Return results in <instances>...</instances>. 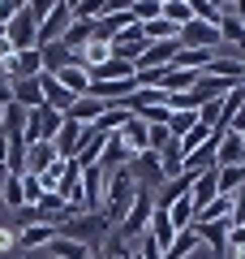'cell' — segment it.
Returning a JSON list of instances; mask_svg holds the SVG:
<instances>
[{
  "mask_svg": "<svg viewBox=\"0 0 245 259\" xmlns=\"http://www.w3.org/2000/svg\"><path fill=\"white\" fill-rule=\"evenodd\" d=\"M194 125H198V112H172V121H168V134H172V139H185Z\"/></svg>",
  "mask_w": 245,
  "mask_h": 259,
  "instance_id": "obj_37",
  "label": "cell"
},
{
  "mask_svg": "<svg viewBox=\"0 0 245 259\" xmlns=\"http://www.w3.org/2000/svg\"><path fill=\"white\" fill-rule=\"evenodd\" d=\"M163 22H172L176 30H181L185 22H194V13H190V0H163Z\"/></svg>",
  "mask_w": 245,
  "mask_h": 259,
  "instance_id": "obj_34",
  "label": "cell"
},
{
  "mask_svg": "<svg viewBox=\"0 0 245 259\" xmlns=\"http://www.w3.org/2000/svg\"><path fill=\"white\" fill-rule=\"evenodd\" d=\"M245 160V147H241V134H232V130H224L219 134V151H215V168H232Z\"/></svg>",
  "mask_w": 245,
  "mask_h": 259,
  "instance_id": "obj_14",
  "label": "cell"
},
{
  "mask_svg": "<svg viewBox=\"0 0 245 259\" xmlns=\"http://www.w3.org/2000/svg\"><path fill=\"white\" fill-rule=\"evenodd\" d=\"M0 125H5V108H0Z\"/></svg>",
  "mask_w": 245,
  "mask_h": 259,
  "instance_id": "obj_47",
  "label": "cell"
},
{
  "mask_svg": "<svg viewBox=\"0 0 245 259\" xmlns=\"http://www.w3.org/2000/svg\"><path fill=\"white\" fill-rule=\"evenodd\" d=\"M56 82H60L69 95H78V100H82V95H91V78H86L82 65H65L60 74H56Z\"/></svg>",
  "mask_w": 245,
  "mask_h": 259,
  "instance_id": "obj_19",
  "label": "cell"
},
{
  "mask_svg": "<svg viewBox=\"0 0 245 259\" xmlns=\"http://www.w3.org/2000/svg\"><path fill=\"white\" fill-rule=\"evenodd\" d=\"M194 250H198V233L194 229H185V233H176L168 246H163V259H190Z\"/></svg>",
  "mask_w": 245,
  "mask_h": 259,
  "instance_id": "obj_27",
  "label": "cell"
},
{
  "mask_svg": "<svg viewBox=\"0 0 245 259\" xmlns=\"http://www.w3.org/2000/svg\"><path fill=\"white\" fill-rule=\"evenodd\" d=\"M47 255H52V259H95L99 250H95V246H86V242L56 238V242H47Z\"/></svg>",
  "mask_w": 245,
  "mask_h": 259,
  "instance_id": "obj_18",
  "label": "cell"
},
{
  "mask_svg": "<svg viewBox=\"0 0 245 259\" xmlns=\"http://www.w3.org/2000/svg\"><path fill=\"white\" fill-rule=\"evenodd\" d=\"M151 212H155V190H151V186H138V190H134V203H129V212H125V221H120L112 233L125 238L129 246H134V242L146 233V225H151Z\"/></svg>",
  "mask_w": 245,
  "mask_h": 259,
  "instance_id": "obj_3",
  "label": "cell"
},
{
  "mask_svg": "<svg viewBox=\"0 0 245 259\" xmlns=\"http://www.w3.org/2000/svg\"><path fill=\"white\" fill-rule=\"evenodd\" d=\"M5 104H13V91H9V78H0V108Z\"/></svg>",
  "mask_w": 245,
  "mask_h": 259,
  "instance_id": "obj_45",
  "label": "cell"
},
{
  "mask_svg": "<svg viewBox=\"0 0 245 259\" xmlns=\"http://www.w3.org/2000/svg\"><path fill=\"white\" fill-rule=\"evenodd\" d=\"M146 238H151L159 250H163L168 242L176 238V229H172V221H168V212H163V207H155V212H151V225H146Z\"/></svg>",
  "mask_w": 245,
  "mask_h": 259,
  "instance_id": "obj_21",
  "label": "cell"
},
{
  "mask_svg": "<svg viewBox=\"0 0 245 259\" xmlns=\"http://www.w3.org/2000/svg\"><path fill=\"white\" fill-rule=\"evenodd\" d=\"M26 9H30V18H35V22H43L47 13L56 9V0H35V5H26Z\"/></svg>",
  "mask_w": 245,
  "mask_h": 259,
  "instance_id": "obj_41",
  "label": "cell"
},
{
  "mask_svg": "<svg viewBox=\"0 0 245 259\" xmlns=\"http://www.w3.org/2000/svg\"><path fill=\"white\" fill-rule=\"evenodd\" d=\"M168 221H172V229H176V233L194 229V203H190V194H185V199H176V203L168 207Z\"/></svg>",
  "mask_w": 245,
  "mask_h": 259,
  "instance_id": "obj_28",
  "label": "cell"
},
{
  "mask_svg": "<svg viewBox=\"0 0 245 259\" xmlns=\"http://www.w3.org/2000/svg\"><path fill=\"white\" fill-rule=\"evenodd\" d=\"M219 255H228V259H245V246H224Z\"/></svg>",
  "mask_w": 245,
  "mask_h": 259,
  "instance_id": "obj_46",
  "label": "cell"
},
{
  "mask_svg": "<svg viewBox=\"0 0 245 259\" xmlns=\"http://www.w3.org/2000/svg\"><path fill=\"white\" fill-rule=\"evenodd\" d=\"M103 143H108V134H99L95 125H86V134H82V147H78V156H73V164H78V168H95V164H99V156H103Z\"/></svg>",
  "mask_w": 245,
  "mask_h": 259,
  "instance_id": "obj_8",
  "label": "cell"
},
{
  "mask_svg": "<svg viewBox=\"0 0 245 259\" xmlns=\"http://www.w3.org/2000/svg\"><path fill=\"white\" fill-rule=\"evenodd\" d=\"M56 160H60V156H56L52 143H35V147H26V173H35V177H39L47 164H56Z\"/></svg>",
  "mask_w": 245,
  "mask_h": 259,
  "instance_id": "obj_23",
  "label": "cell"
},
{
  "mask_svg": "<svg viewBox=\"0 0 245 259\" xmlns=\"http://www.w3.org/2000/svg\"><path fill=\"white\" fill-rule=\"evenodd\" d=\"M129 160H134V151L120 143V134H108L103 156H99V168H103V173H116V168H129Z\"/></svg>",
  "mask_w": 245,
  "mask_h": 259,
  "instance_id": "obj_13",
  "label": "cell"
},
{
  "mask_svg": "<svg viewBox=\"0 0 245 259\" xmlns=\"http://www.w3.org/2000/svg\"><path fill=\"white\" fill-rule=\"evenodd\" d=\"M134 26V13L129 9H120V13H103L99 22H95V39H103V44H116L125 30Z\"/></svg>",
  "mask_w": 245,
  "mask_h": 259,
  "instance_id": "obj_9",
  "label": "cell"
},
{
  "mask_svg": "<svg viewBox=\"0 0 245 259\" xmlns=\"http://www.w3.org/2000/svg\"><path fill=\"white\" fill-rule=\"evenodd\" d=\"M219 39H228V44H236L245 52V22H236L232 9H224V18H219Z\"/></svg>",
  "mask_w": 245,
  "mask_h": 259,
  "instance_id": "obj_30",
  "label": "cell"
},
{
  "mask_svg": "<svg viewBox=\"0 0 245 259\" xmlns=\"http://www.w3.org/2000/svg\"><path fill=\"white\" fill-rule=\"evenodd\" d=\"M18 250V233L13 229H0V255H13Z\"/></svg>",
  "mask_w": 245,
  "mask_h": 259,
  "instance_id": "obj_42",
  "label": "cell"
},
{
  "mask_svg": "<svg viewBox=\"0 0 245 259\" xmlns=\"http://www.w3.org/2000/svg\"><path fill=\"white\" fill-rule=\"evenodd\" d=\"M9 173V139H5V134H0V177Z\"/></svg>",
  "mask_w": 245,
  "mask_h": 259,
  "instance_id": "obj_44",
  "label": "cell"
},
{
  "mask_svg": "<svg viewBox=\"0 0 245 259\" xmlns=\"http://www.w3.org/2000/svg\"><path fill=\"white\" fill-rule=\"evenodd\" d=\"M108 112V104H99L95 95H82V100H73V108L65 112L69 121H78V125H95V121Z\"/></svg>",
  "mask_w": 245,
  "mask_h": 259,
  "instance_id": "obj_15",
  "label": "cell"
},
{
  "mask_svg": "<svg viewBox=\"0 0 245 259\" xmlns=\"http://www.w3.org/2000/svg\"><path fill=\"white\" fill-rule=\"evenodd\" d=\"M35 212H39V221H43V225H56V229H60L69 216H78V212H73V207L60 199V194H43V199L35 203Z\"/></svg>",
  "mask_w": 245,
  "mask_h": 259,
  "instance_id": "obj_11",
  "label": "cell"
},
{
  "mask_svg": "<svg viewBox=\"0 0 245 259\" xmlns=\"http://www.w3.org/2000/svg\"><path fill=\"white\" fill-rule=\"evenodd\" d=\"M211 134H215V130H207V125H194L190 134H185V139H176V143H181V156H190V151H198L202 143L211 139Z\"/></svg>",
  "mask_w": 245,
  "mask_h": 259,
  "instance_id": "obj_38",
  "label": "cell"
},
{
  "mask_svg": "<svg viewBox=\"0 0 245 259\" xmlns=\"http://www.w3.org/2000/svg\"><path fill=\"white\" fill-rule=\"evenodd\" d=\"M9 91H13V104H22L26 112L43 108V87H39V78H18V82H9Z\"/></svg>",
  "mask_w": 245,
  "mask_h": 259,
  "instance_id": "obj_12",
  "label": "cell"
},
{
  "mask_svg": "<svg viewBox=\"0 0 245 259\" xmlns=\"http://www.w3.org/2000/svg\"><path fill=\"white\" fill-rule=\"evenodd\" d=\"M228 246H245V225H228Z\"/></svg>",
  "mask_w": 245,
  "mask_h": 259,
  "instance_id": "obj_43",
  "label": "cell"
},
{
  "mask_svg": "<svg viewBox=\"0 0 245 259\" xmlns=\"http://www.w3.org/2000/svg\"><path fill=\"white\" fill-rule=\"evenodd\" d=\"M215 186H219V194L232 199V194L245 186V160H241V164H232V168H215Z\"/></svg>",
  "mask_w": 245,
  "mask_h": 259,
  "instance_id": "obj_26",
  "label": "cell"
},
{
  "mask_svg": "<svg viewBox=\"0 0 245 259\" xmlns=\"http://www.w3.org/2000/svg\"><path fill=\"white\" fill-rule=\"evenodd\" d=\"M224 9H228V5H211V0H190V13H194V22H207V26H219Z\"/></svg>",
  "mask_w": 245,
  "mask_h": 259,
  "instance_id": "obj_31",
  "label": "cell"
},
{
  "mask_svg": "<svg viewBox=\"0 0 245 259\" xmlns=\"http://www.w3.org/2000/svg\"><path fill=\"white\" fill-rule=\"evenodd\" d=\"M18 13H22V0H0V30L9 26V22L18 18Z\"/></svg>",
  "mask_w": 245,
  "mask_h": 259,
  "instance_id": "obj_40",
  "label": "cell"
},
{
  "mask_svg": "<svg viewBox=\"0 0 245 259\" xmlns=\"http://www.w3.org/2000/svg\"><path fill=\"white\" fill-rule=\"evenodd\" d=\"M194 233H198V246H202V242H207V246L215 250V255H219V250L228 246V221H211V225H194Z\"/></svg>",
  "mask_w": 245,
  "mask_h": 259,
  "instance_id": "obj_22",
  "label": "cell"
},
{
  "mask_svg": "<svg viewBox=\"0 0 245 259\" xmlns=\"http://www.w3.org/2000/svg\"><path fill=\"white\" fill-rule=\"evenodd\" d=\"M56 238L95 246V242H108L112 238V225H108V216H103V212H78V216H69V221L56 229Z\"/></svg>",
  "mask_w": 245,
  "mask_h": 259,
  "instance_id": "obj_2",
  "label": "cell"
},
{
  "mask_svg": "<svg viewBox=\"0 0 245 259\" xmlns=\"http://www.w3.org/2000/svg\"><path fill=\"white\" fill-rule=\"evenodd\" d=\"M241 147H245V134H241Z\"/></svg>",
  "mask_w": 245,
  "mask_h": 259,
  "instance_id": "obj_48",
  "label": "cell"
},
{
  "mask_svg": "<svg viewBox=\"0 0 245 259\" xmlns=\"http://www.w3.org/2000/svg\"><path fill=\"white\" fill-rule=\"evenodd\" d=\"M39 56H43V69H47V74H60L65 65H73V52L65 44H43V48H39Z\"/></svg>",
  "mask_w": 245,
  "mask_h": 259,
  "instance_id": "obj_25",
  "label": "cell"
},
{
  "mask_svg": "<svg viewBox=\"0 0 245 259\" xmlns=\"http://www.w3.org/2000/svg\"><path fill=\"white\" fill-rule=\"evenodd\" d=\"M95 259H134V246H129L125 238H116V233H112V238L99 246V255H95Z\"/></svg>",
  "mask_w": 245,
  "mask_h": 259,
  "instance_id": "obj_36",
  "label": "cell"
},
{
  "mask_svg": "<svg viewBox=\"0 0 245 259\" xmlns=\"http://www.w3.org/2000/svg\"><path fill=\"white\" fill-rule=\"evenodd\" d=\"M176 44L181 48H194V52H219V26H207V22H185L176 30Z\"/></svg>",
  "mask_w": 245,
  "mask_h": 259,
  "instance_id": "obj_4",
  "label": "cell"
},
{
  "mask_svg": "<svg viewBox=\"0 0 245 259\" xmlns=\"http://www.w3.org/2000/svg\"><path fill=\"white\" fill-rule=\"evenodd\" d=\"M69 22H73L69 0H56V9L47 13L43 22H39V48H43V44H60V35L69 30Z\"/></svg>",
  "mask_w": 245,
  "mask_h": 259,
  "instance_id": "obj_7",
  "label": "cell"
},
{
  "mask_svg": "<svg viewBox=\"0 0 245 259\" xmlns=\"http://www.w3.org/2000/svg\"><path fill=\"white\" fill-rule=\"evenodd\" d=\"M125 121H129V112L120 108V104H112V108L95 121V130H99V134H120V125H125Z\"/></svg>",
  "mask_w": 245,
  "mask_h": 259,
  "instance_id": "obj_32",
  "label": "cell"
},
{
  "mask_svg": "<svg viewBox=\"0 0 245 259\" xmlns=\"http://www.w3.org/2000/svg\"><path fill=\"white\" fill-rule=\"evenodd\" d=\"M134 190H138V182L129 177V168H116V173H108V186H103V207H99V212L108 216L112 229L125 221L129 203H134Z\"/></svg>",
  "mask_w": 245,
  "mask_h": 259,
  "instance_id": "obj_1",
  "label": "cell"
},
{
  "mask_svg": "<svg viewBox=\"0 0 245 259\" xmlns=\"http://www.w3.org/2000/svg\"><path fill=\"white\" fill-rule=\"evenodd\" d=\"M5 39L13 44V52H30V48H39V22L30 18L26 5H22V13L5 26Z\"/></svg>",
  "mask_w": 245,
  "mask_h": 259,
  "instance_id": "obj_5",
  "label": "cell"
},
{
  "mask_svg": "<svg viewBox=\"0 0 245 259\" xmlns=\"http://www.w3.org/2000/svg\"><path fill=\"white\" fill-rule=\"evenodd\" d=\"M194 87H198V74H190V69H172L168 65V74H163V95H190Z\"/></svg>",
  "mask_w": 245,
  "mask_h": 259,
  "instance_id": "obj_20",
  "label": "cell"
},
{
  "mask_svg": "<svg viewBox=\"0 0 245 259\" xmlns=\"http://www.w3.org/2000/svg\"><path fill=\"white\" fill-rule=\"evenodd\" d=\"M215 259H228V255H215Z\"/></svg>",
  "mask_w": 245,
  "mask_h": 259,
  "instance_id": "obj_49",
  "label": "cell"
},
{
  "mask_svg": "<svg viewBox=\"0 0 245 259\" xmlns=\"http://www.w3.org/2000/svg\"><path fill=\"white\" fill-rule=\"evenodd\" d=\"M129 177H134L138 186H151L155 194H159L163 186H168V182H163V160L155 156V151H142V156H134V160H129Z\"/></svg>",
  "mask_w": 245,
  "mask_h": 259,
  "instance_id": "obj_6",
  "label": "cell"
},
{
  "mask_svg": "<svg viewBox=\"0 0 245 259\" xmlns=\"http://www.w3.org/2000/svg\"><path fill=\"white\" fill-rule=\"evenodd\" d=\"M219 52H194V48H181L176 52V61H172V69H190V74H202L211 61H215Z\"/></svg>",
  "mask_w": 245,
  "mask_h": 259,
  "instance_id": "obj_24",
  "label": "cell"
},
{
  "mask_svg": "<svg viewBox=\"0 0 245 259\" xmlns=\"http://www.w3.org/2000/svg\"><path fill=\"white\" fill-rule=\"evenodd\" d=\"M60 125H65V112H56V108H39V130H43V143H52L56 134H60Z\"/></svg>",
  "mask_w": 245,
  "mask_h": 259,
  "instance_id": "obj_33",
  "label": "cell"
},
{
  "mask_svg": "<svg viewBox=\"0 0 245 259\" xmlns=\"http://www.w3.org/2000/svg\"><path fill=\"white\" fill-rule=\"evenodd\" d=\"M129 13H134L138 26H146V22L163 18V0H138V5H129Z\"/></svg>",
  "mask_w": 245,
  "mask_h": 259,
  "instance_id": "obj_35",
  "label": "cell"
},
{
  "mask_svg": "<svg viewBox=\"0 0 245 259\" xmlns=\"http://www.w3.org/2000/svg\"><path fill=\"white\" fill-rule=\"evenodd\" d=\"M82 134H86V125H78V121H69V117H65L60 134L52 139L56 156H60V160H73V156H78V147H82Z\"/></svg>",
  "mask_w": 245,
  "mask_h": 259,
  "instance_id": "obj_10",
  "label": "cell"
},
{
  "mask_svg": "<svg viewBox=\"0 0 245 259\" xmlns=\"http://www.w3.org/2000/svg\"><path fill=\"white\" fill-rule=\"evenodd\" d=\"M0 203L5 207H26V194H22V177H0Z\"/></svg>",
  "mask_w": 245,
  "mask_h": 259,
  "instance_id": "obj_29",
  "label": "cell"
},
{
  "mask_svg": "<svg viewBox=\"0 0 245 259\" xmlns=\"http://www.w3.org/2000/svg\"><path fill=\"white\" fill-rule=\"evenodd\" d=\"M47 259H52V255H47Z\"/></svg>",
  "mask_w": 245,
  "mask_h": 259,
  "instance_id": "obj_50",
  "label": "cell"
},
{
  "mask_svg": "<svg viewBox=\"0 0 245 259\" xmlns=\"http://www.w3.org/2000/svg\"><path fill=\"white\" fill-rule=\"evenodd\" d=\"M22 194H26V207H35L39 199H43V186H39L35 173H22Z\"/></svg>",
  "mask_w": 245,
  "mask_h": 259,
  "instance_id": "obj_39",
  "label": "cell"
},
{
  "mask_svg": "<svg viewBox=\"0 0 245 259\" xmlns=\"http://www.w3.org/2000/svg\"><path fill=\"white\" fill-rule=\"evenodd\" d=\"M146 139H151V125H146V121L129 117L125 125H120V143H125V147L134 151V156H142V151H151V147H146Z\"/></svg>",
  "mask_w": 245,
  "mask_h": 259,
  "instance_id": "obj_16",
  "label": "cell"
},
{
  "mask_svg": "<svg viewBox=\"0 0 245 259\" xmlns=\"http://www.w3.org/2000/svg\"><path fill=\"white\" fill-rule=\"evenodd\" d=\"M47 242H56V225H26V229H18V250H39Z\"/></svg>",
  "mask_w": 245,
  "mask_h": 259,
  "instance_id": "obj_17",
  "label": "cell"
}]
</instances>
